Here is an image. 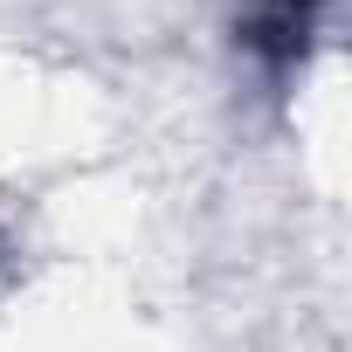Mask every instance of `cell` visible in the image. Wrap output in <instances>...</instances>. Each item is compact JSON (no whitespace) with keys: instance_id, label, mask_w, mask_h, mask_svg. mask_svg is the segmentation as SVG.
<instances>
[{"instance_id":"1","label":"cell","mask_w":352,"mask_h":352,"mask_svg":"<svg viewBox=\"0 0 352 352\" xmlns=\"http://www.w3.org/2000/svg\"><path fill=\"white\" fill-rule=\"evenodd\" d=\"M318 28H324V0H235V49L270 83H290L311 63Z\"/></svg>"}]
</instances>
